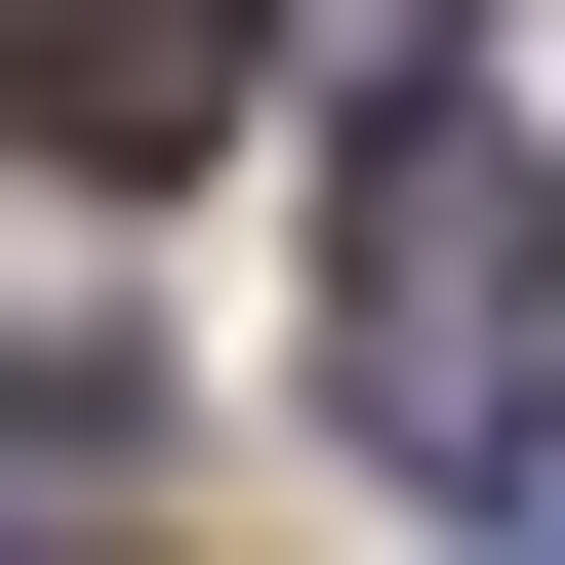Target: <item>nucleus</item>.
I'll return each mask as SVG.
<instances>
[{
  "label": "nucleus",
  "mask_w": 565,
  "mask_h": 565,
  "mask_svg": "<svg viewBox=\"0 0 565 565\" xmlns=\"http://www.w3.org/2000/svg\"><path fill=\"white\" fill-rule=\"evenodd\" d=\"M323 41H364V82H404V41H445V0H323Z\"/></svg>",
  "instance_id": "obj_3"
},
{
  "label": "nucleus",
  "mask_w": 565,
  "mask_h": 565,
  "mask_svg": "<svg viewBox=\"0 0 565 565\" xmlns=\"http://www.w3.org/2000/svg\"><path fill=\"white\" fill-rule=\"evenodd\" d=\"M0 82H41V162H202L243 121V0H0Z\"/></svg>",
  "instance_id": "obj_2"
},
{
  "label": "nucleus",
  "mask_w": 565,
  "mask_h": 565,
  "mask_svg": "<svg viewBox=\"0 0 565 565\" xmlns=\"http://www.w3.org/2000/svg\"><path fill=\"white\" fill-rule=\"evenodd\" d=\"M323 282H364L323 364H364V445H404V484L525 445V162H484V121H364V243H323Z\"/></svg>",
  "instance_id": "obj_1"
}]
</instances>
